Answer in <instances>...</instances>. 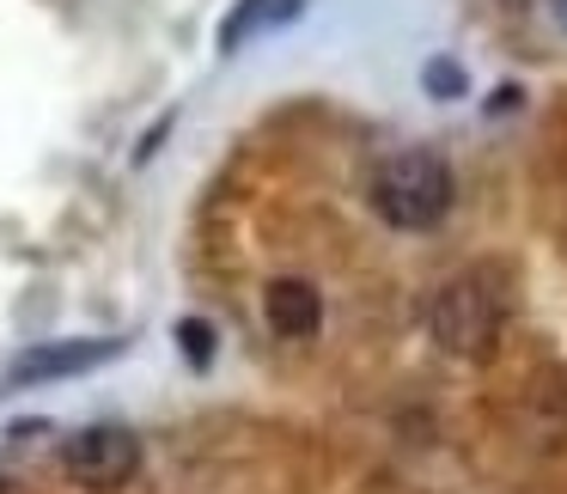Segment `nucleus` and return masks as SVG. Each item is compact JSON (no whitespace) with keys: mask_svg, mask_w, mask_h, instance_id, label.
Listing matches in <instances>:
<instances>
[{"mask_svg":"<svg viewBox=\"0 0 567 494\" xmlns=\"http://www.w3.org/2000/svg\"><path fill=\"white\" fill-rule=\"evenodd\" d=\"M452 165L440 159L433 147H403L379 165L372 177V214L396 233H433V226L452 214Z\"/></svg>","mask_w":567,"mask_h":494,"instance_id":"f257e3e1","label":"nucleus"},{"mask_svg":"<svg viewBox=\"0 0 567 494\" xmlns=\"http://www.w3.org/2000/svg\"><path fill=\"white\" fill-rule=\"evenodd\" d=\"M433 323V342L457 360H488L501 348V330H506V299L488 287V275H457V281L440 287L427 311Z\"/></svg>","mask_w":567,"mask_h":494,"instance_id":"f03ea898","label":"nucleus"},{"mask_svg":"<svg viewBox=\"0 0 567 494\" xmlns=\"http://www.w3.org/2000/svg\"><path fill=\"white\" fill-rule=\"evenodd\" d=\"M62 470L80 482V488H123L141 470V440L128 428H86L68 440Z\"/></svg>","mask_w":567,"mask_h":494,"instance_id":"7ed1b4c3","label":"nucleus"},{"mask_svg":"<svg viewBox=\"0 0 567 494\" xmlns=\"http://www.w3.org/2000/svg\"><path fill=\"white\" fill-rule=\"evenodd\" d=\"M123 354V342L116 336H86V342H50V348H31V354H19L13 367H7V384H43V379H68V372H92L104 367V360Z\"/></svg>","mask_w":567,"mask_h":494,"instance_id":"20e7f679","label":"nucleus"},{"mask_svg":"<svg viewBox=\"0 0 567 494\" xmlns=\"http://www.w3.org/2000/svg\"><path fill=\"white\" fill-rule=\"evenodd\" d=\"M262 318H269L275 336L306 342V336H318V323H323V294L311 281H299V275H281V281L262 287Z\"/></svg>","mask_w":567,"mask_h":494,"instance_id":"39448f33","label":"nucleus"},{"mask_svg":"<svg viewBox=\"0 0 567 494\" xmlns=\"http://www.w3.org/2000/svg\"><path fill=\"white\" fill-rule=\"evenodd\" d=\"M306 13V0H233V13L220 19V55L245 50L250 38H269V31L293 25Z\"/></svg>","mask_w":567,"mask_h":494,"instance_id":"423d86ee","label":"nucleus"},{"mask_svg":"<svg viewBox=\"0 0 567 494\" xmlns=\"http://www.w3.org/2000/svg\"><path fill=\"white\" fill-rule=\"evenodd\" d=\"M421 86L433 92V99H464L470 92V74L457 62H445V55H433L427 68H421Z\"/></svg>","mask_w":567,"mask_h":494,"instance_id":"0eeeda50","label":"nucleus"},{"mask_svg":"<svg viewBox=\"0 0 567 494\" xmlns=\"http://www.w3.org/2000/svg\"><path fill=\"white\" fill-rule=\"evenodd\" d=\"M177 342H184V360H189V367H208V360H214V323L184 318V323H177Z\"/></svg>","mask_w":567,"mask_h":494,"instance_id":"6e6552de","label":"nucleus"},{"mask_svg":"<svg viewBox=\"0 0 567 494\" xmlns=\"http://www.w3.org/2000/svg\"><path fill=\"white\" fill-rule=\"evenodd\" d=\"M549 13H555V25L567 31V0H549Z\"/></svg>","mask_w":567,"mask_h":494,"instance_id":"1a4fd4ad","label":"nucleus"}]
</instances>
